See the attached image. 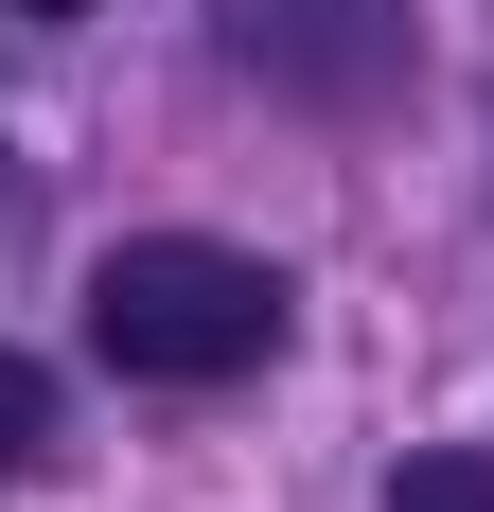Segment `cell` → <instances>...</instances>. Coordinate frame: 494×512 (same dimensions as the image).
<instances>
[{"mask_svg": "<svg viewBox=\"0 0 494 512\" xmlns=\"http://www.w3.org/2000/svg\"><path fill=\"white\" fill-rule=\"evenodd\" d=\"M89 354L124 389H230V371L283 354V265L212 248V230H142V248L89 265Z\"/></svg>", "mask_w": 494, "mask_h": 512, "instance_id": "obj_1", "label": "cell"}, {"mask_svg": "<svg viewBox=\"0 0 494 512\" xmlns=\"http://www.w3.org/2000/svg\"><path fill=\"white\" fill-rule=\"evenodd\" d=\"M353 18H371V0H300V18H265V0H247V53H265V71L353 89V71H389V36H353Z\"/></svg>", "mask_w": 494, "mask_h": 512, "instance_id": "obj_2", "label": "cell"}, {"mask_svg": "<svg viewBox=\"0 0 494 512\" xmlns=\"http://www.w3.org/2000/svg\"><path fill=\"white\" fill-rule=\"evenodd\" d=\"M389 512H494V442H424L389 477Z\"/></svg>", "mask_w": 494, "mask_h": 512, "instance_id": "obj_3", "label": "cell"}, {"mask_svg": "<svg viewBox=\"0 0 494 512\" xmlns=\"http://www.w3.org/2000/svg\"><path fill=\"white\" fill-rule=\"evenodd\" d=\"M36 460H53V371L0 354V477H36Z\"/></svg>", "mask_w": 494, "mask_h": 512, "instance_id": "obj_4", "label": "cell"}, {"mask_svg": "<svg viewBox=\"0 0 494 512\" xmlns=\"http://www.w3.org/2000/svg\"><path fill=\"white\" fill-rule=\"evenodd\" d=\"M18 18H71V0H18Z\"/></svg>", "mask_w": 494, "mask_h": 512, "instance_id": "obj_5", "label": "cell"}, {"mask_svg": "<svg viewBox=\"0 0 494 512\" xmlns=\"http://www.w3.org/2000/svg\"><path fill=\"white\" fill-rule=\"evenodd\" d=\"M0 195H18V177H0Z\"/></svg>", "mask_w": 494, "mask_h": 512, "instance_id": "obj_6", "label": "cell"}]
</instances>
